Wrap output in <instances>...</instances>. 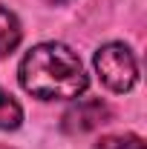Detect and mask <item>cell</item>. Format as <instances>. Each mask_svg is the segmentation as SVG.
<instances>
[{
  "mask_svg": "<svg viewBox=\"0 0 147 149\" xmlns=\"http://www.w3.org/2000/svg\"><path fill=\"white\" fill-rule=\"evenodd\" d=\"M20 86L40 100H69L87 89L84 66L64 43H37L20 60Z\"/></svg>",
  "mask_w": 147,
  "mask_h": 149,
  "instance_id": "6da1fadb",
  "label": "cell"
},
{
  "mask_svg": "<svg viewBox=\"0 0 147 149\" xmlns=\"http://www.w3.org/2000/svg\"><path fill=\"white\" fill-rule=\"evenodd\" d=\"M20 37H23V32H20L18 17H15L9 9H3V6H0V57L12 55V52L18 49Z\"/></svg>",
  "mask_w": 147,
  "mask_h": 149,
  "instance_id": "277c9868",
  "label": "cell"
},
{
  "mask_svg": "<svg viewBox=\"0 0 147 149\" xmlns=\"http://www.w3.org/2000/svg\"><path fill=\"white\" fill-rule=\"evenodd\" d=\"M95 149H144V141L139 135H110V138L98 141Z\"/></svg>",
  "mask_w": 147,
  "mask_h": 149,
  "instance_id": "8992f818",
  "label": "cell"
},
{
  "mask_svg": "<svg viewBox=\"0 0 147 149\" xmlns=\"http://www.w3.org/2000/svg\"><path fill=\"white\" fill-rule=\"evenodd\" d=\"M20 120H23V109H20V103L9 92L0 89V129H18Z\"/></svg>",
  "mask_w": 147,
  "mask_h": 149,
  "instance_id": "5b68a950",
  "label": "cell"
},
{
  "mask_svg": "<svg viewBox=\"0 0 147 149\" xmlns=\"http://www.w3.org/2000/svg\"><path fill=\"white\" fill-rule=\"evenodd\" d=\"M43 3H49V6H61V3H69V0H43Z\"/></svg>",
  "mask_w": 147,
  "mask_h": 149,
  "instance_id": "52a82bcc",
  "label": "cell"
},
{
  "mask_svg": "<svg viewBox=\"0 0 147 149\" xmlns=\"http://www.w3.org/2000/svg\"><path fill=\"white\" fill-rule=\"evenodd\" d=\"M95 72L107 89L124 95L139 80V63L124 43H104L95 52Z\"/></svg>",
  "mask_w": 147,
  "mask_h": 149,
  "instance_id": "7a4b0ae2",
  "label": "cell"
},
{
  "mask_svg": "<svg viewBox=\"0 0 147 149\" xmlns=\"http://www.w3.org/2000/svg\"><path fill=\"white\" fill-rule=\"evenodd\" d=\"M112 109L101 100V97H87V100H78L69 109L64 112V120H61V129L66 135H84L92 132L104 123H110Z\"/></svg>",
  "mask_w": 147,
  "mask_h": 149,
  "instance_id": "3957f363",
  "label": "cell"
}]
</instances>
